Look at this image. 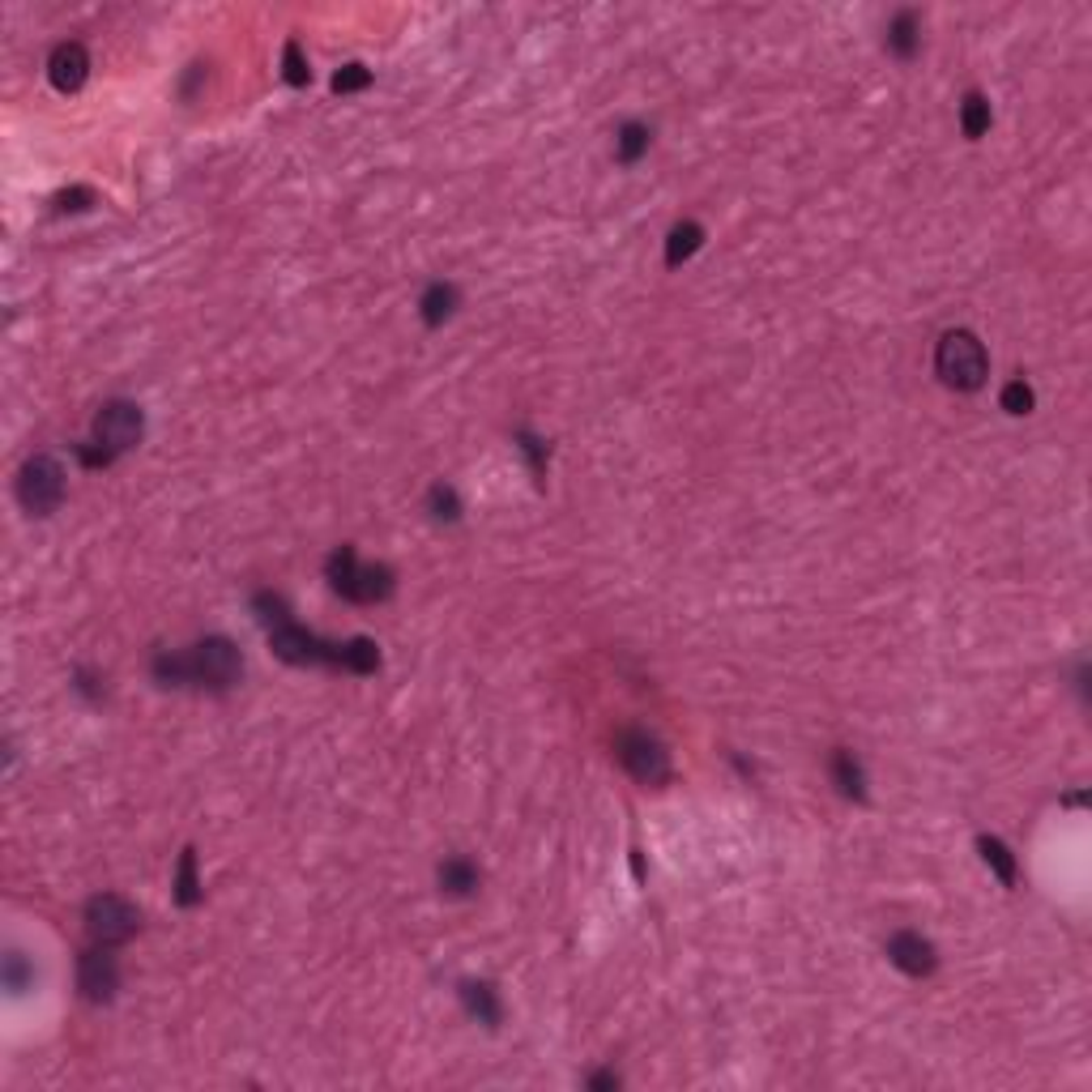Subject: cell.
I'll use <instances>...</instances> for the list:
<instances>
[{
	"instance_id": "cell-18",
	"label": "cell",
	"mask_w": 1092,
	"mask_h": 1092,
	"mask_svg": "<svg viewBox=\"0 0 1092 1092\" xmlns=\"http://www.w3.org/2000/svg\"><path fill=\"white\" fill-rule=\"evenodd\" d=\"M171 896H175L180 909H197V905L205 901V888H201V875H197V849H184V853H180Z\"/></svg>"
},
{
	"instance_id": "cell-30",
	"label": "cell",
	"mask_w": 1092,
	"mask_h": 1092,
	"mask_svg": "<svg viewBox=\"0 0 1092 1092\" xmlns=\"http://www.w3.org/2000/svg\"><path fill=\"white\" fill-rule=\"evenodd\" d=\"M1063 802H1067V806H1085V802H1089V794H1067Z\"/></svg>"
},
{
	"instance_id": "cell-16",
	"label": "cell",
	"mask_w": 1092,
	"mask_h": 1092,
	"mask_svg": "<svg viewBox=\"0 0 1092 1092\" xmlns=\"http://www.w3.org/2000/svg\"><path fill=\"white\" fill-rule=\"evenodd\" d=\"M918 47H922V21H918L913 9H901V13L892 17V26H888V51H892L896 60H913Z\"/></svg>"
},
{
	"instance_id": "cell-10",
	"label": "cell",
	"mask_w": 1092,
	"mask_h": 1092,
	"mask_svg": "<svg viewBox=\"0 0 1092 1092\" xmlns=\"http://www.w3.org/2000/svg\"><path fill=\"white\" fill-rule=\"evenodd\" d=\"M888 960H892L905 978H930V973L939 969L935 943H930L926 935H918V930H896V935L888 939Z\"/></svg>"
},
{
	"instance_id": "cell-26",
	"label": "cell",
	"mask_w": 1092,
	"mask_h": 1092,
	"mask_svg": "<svg viewBox=\"0 0 1092 1092\" xmlns=\"http://www.w3.org/2000/svg\"><path fill=\"white\" fill-rule=\"evenodd\" d=\"M282 77H287L291 86H308V81H312V68H308V60H304L299 39H291V43L282 47Z\"/></svg>"
},
{
	"instance_id": "cell-13",
	"label": "cell",
	"mask_w": 1092,
	"mask_h": 1092,
	"mask_svg": "<svg viewBox=\"0 0 1092 1092\" xmlns=\"http://www.w3.org/2000/svg\"><path fill=\"white\" fill-rule=\"evenodd\" d=\"M435 883H440V892H444V896L465 901V896H474V892H478L482 875H478V866H474L470 858H461V853H457V858H444V862H440Z\"/></svg>"
},
{
	"instance_id": "cell-27",
	"label": "cell",
	"mask_w": 1092,
	"mask_h": 1092,
	"mask_svg": "<svg viewBox=\"0 0 1092 1092\" xmlns=\"http://www.w3.org/2000/svg\"><path fill=\"white\" fill-rule=\"evenodd\" d=\"M371 86V68L367 64H342L338 73H334V90L338 94H359Z\"/></svg>"
},
{
	"instance_id": "cell-4",
	"label": "cell",
	"mask_w": 1092,
	"mask_h": 1092,
	"mask_svg": "<svg viewBox=\"0 0 1092 1092\" xmlns=\"http://www.w3.org/2000/svg\"><path fill=\"white\" fill-rule=\"evenodd\" d=\"M325 576H329L334 594H342L347 602H359V606H380L397 594V572L388 564H364L355 547H338L325 559Z\"/></svg>"
},
{
	"instance_id": "cell-28",
	"label": "cell",
	"mask_w": 1092,
	"mask_h": 1092,
	"mask_svg": "<svg viewBox=\"0 0 1092 1092\" xmlns=\"http://www.w3.org/2000/svg\"><path fill=\"white\" fill-rule=\"evenodd\" d=\"M90 205H94V188H86V184H77V188H68V193L56 197V214H81V210H90Z\"/></svg>"
},
{
	"instance_id": "cell-7",
	"label": "cell",
	"mask_w": 1092,
	"mask_h": 1092,
	"mask_svg": "<svg viewBox=\"0 0 1092 1092\" xmlns=\"http://www.w3.org/2000/svg\"><path fill=\"white\" fill-rule=\"evenodd\" d=\"M615 755H619V764L641 781V785H666L671 781V751H666V742L658 738V734H649V729L632 726V729H619V738H615Z\"/></svg>"
},
{
	"instance_id": "cell-9",
	"label": "cell",
	"mask_w": 1092,
	"mask_h": 1092,
	"mask_svg": "<svg viewBox=\"0 0 1092 1092\" xmlns=\"http://www.w3.org/2000/svg\"><path fill=\"white\" fill-rule=\"evenodd\" d=\"M77 990L90 1003H111L116 999V990H120V960H116L111 948L94 943V948L81 952V960H77Z\"/></svg>"
},
{
	"instance_id": "cell-25",
	"label": "cell",
	"mask_w": 1092,
	"mask_h": 1092,
	"mask_svg": "<svg viewBox=\"0 0 1092 1092\" xmlns=\"http://www.w3.org/2000/svg\"><path fill=\"white\" fill-rule=\"evenodd\" d=\"M427 512H431L435 521H444V525L461 521V495H457V487H448V482H435V487L427 491Z\"/></svg>"
},
{
	"instance_id": "cell-11",
	"label": "cell",
	"mask_w": 1092,
	"mask_h": 1092,
	"mask_svg": "<svg viewBox=\"0 0 1092 1092\" xmlns=\"http://www.w3.org/2000/svg\"><path fill=\"white\" fill-rule=\"evenodd\" d=\"M90 77V51L81 43H60L51 56H47V81L60 90V94H73L81 90Z\"/></svg>"
},
{
	"instance_id": "cell-8",
	"label": "cell",
	"mask_w": 1092,
	"mask_h": 1092,
	"mask_svg": "<svg viewBox=\"0 0 1092 1092\" xmlns=\"http://www.w3.org/2000/svg\"><path fill=\"white\" fill-rule=\"evenodd\" d=\"M141 930V909L116 892H103V896H90L86 901V935L90 943H103V948H120L128 943L133 935Z\"/></svg>"
},
{
	"instance_id": "cell-21",
	"label": "cell",
	"mask_w": 1092,
	"mask_h": 1092,
	"mask_svg": "<svg viewBox=\"0 0 1092 1092\" xmlns=\"http://www.w3.org/2000/svg\"><path fill=\"white\" fill-rule=\"evenodd\" d=\"M990 124H995L990 98H986L982 90H969L965 103H960V133H965L969 141H982V137L990 133Z\"/></svg>"
},
{
	"instance_id": "cell-23",
	"label": "cell",
	"mask_w": 1092,
	"mask_h": 1092,
	"mask_svg": "<svg viewBox=\"0 0 1092 1092\" xmlns=\"http://www.w3.org/2000/svg\"><path fill=\"white\" fill-rule=\"evenodd\" d=\"M999 405H1003L1012 418H1025V414H1033V405H1037V393H1033V384H1029L1025 375H1016V380H1008V384H1003V393H999Z\"/></svg>"
},
{
	"instance_id": "cell-3",
	"label": "cell",
	"mask_w": 1092,
	"mask_h": 1092,
	"mask_svg": "<svg viewBox=\"0 0 1092 1092\" xmlns=\"http://www.w3.org/2000/svg\"><path fill=\"white\" fill-rule=\"evenodd\" d=\"M141 435H145V414H141V405L116 397V401H103V405H98V414H94V435H90L86 444H77L73 452H77L81 465L98 470V465H111L116 457H124L128 448H137Z\"/></svg>"
},
{
	"instance_id": "cell-2",
	"label": "cell",
	"mask_w": 1092,
	"mask_h": 1092,
	"mask_svg": "<svg viewBox=\"0 0 1092 1092\" xmlns=\"http://www.w3.org/2000/svg\"><path fill=\"white\" fill-rule=\"evenodd\" d=\"M270 649L287 662V666H329V671H347V675H375L380 671V645L355 636V641H325L317 632H308L295 619H282L270 628Z\"/></svg>"
},
{
	"instance_id": "cell-29",
	"label": "cell",
	"mask_w": 1092,
	"mask_h": 1092,
	"mask_svg": "<svg viewBox=\"0 0 1092 1092\" xmlns=\"http://www.w3.org/2000/svg\"><path fill=\"white\" fill-rule=\"evenodd\" d=\"M619 1085H624V1080H619L615 1072H594V1076L585 1080V1089H594V1092H615Z\"/></svg>"
},
{
	"instance_id": "cell-19",
	"label": "cell",
	"mask_w": 1092,
	"mask_h": 1092,
	"mask_svg": "<svg viewBox=\"0 0 1092 1092\" xmlns=\"http://www.w3.org/2000/svg\"><path fill=\"white\" fill-rule=\"evenodd\" d=\"M649 145H653V128H649V124H641V120L619 124V133H615V158H619L624 167H636V163L649 154Z\"/></svg>"
},
{
	"instance_id": "cell-1",
	"label": "cell",
	"mask_w": 1092,
	"mask_h": 1092,
	"mask_svg": "<svg viewBox=\"0 0 1092 1092\" xmlns=\"http://www.w3.org/2000/svg\"><path fill=\"white\" fill-rule=\"evenodd\" d=\"M158 688H210L231 692L244 679V653L227 636H205L193 649H158L150 662Z\"/></svg>"
},
{
	"instance_id": "cell-14",
	"label": "cell",
	"mask_w": 1092,
	"mask_h": 1092,
	"mask_svg": "<svg viewBox=\"0 0 1092 1092\" xmlns=\"http://www.w3.org/2000/svg\"><path fill=\"white\" fill-rule=\"evenodd\" d=\"M457 304H461V291H457L452 282H431V287L418 295V317H422L427 329H440L444 321H452Z\"/></svg>"
},
{
	"instance_id": "cell-22",
	"label": "cell",
	"mask_w": 1092,
	"mask_h": 1092,
	"mask_svg": "<svg viewBox=\"0 0 1092 1092\" xmlns=\"http://www.w3.org/2000/svg\"><path fill=\"white\" fill-rule=\"evenodd\" d=\"M512 440H517L521 457L529 461V474L542 482V478H547V461H551V448H547V440H542V435H534L529 427H517V431H512Z\"/></svg>"
},
{
	"instance_id": "cell-15",
	"label": "cell",
	"mask_w": 1092,
	"mask_h": 1092,
	"mask_svg": "<svg viewBox=\"0 0 1092 1092\" xmlns=\"http://www.w3.org/2000/svg\"><path fill=\"white\" fill-rule=\"evenodd\" d=\"M832 781H836V789H841L845 798L866 802V768H862V759H858L849 747H836V751H832Z\"/></svg>"
},
{
	"instance_id": "cell-20",
	"label": "cell",
	"mask_w": 1092,
	"mask_h": 1092,
	"mask_svg": "<svg viewBox=\"0 0 1092 1092\" xmlns=\"http://www.w3.org/2000/svg\"><path fill=\"white\" fill-rule=\"evenodd\" d=\"M978 853H982V862L999 875V883H1003V888H1016V879H1020V862H1016V853L1008 849V841H999V836H978Z\"/></svg>"
},
{
	"instance_id": "cell-24",
	"label": "cell",
	"mask_w": 1092,
	"mask_h": 1092,
	"mask_svg": "<svg viewBox=\"0 0 1092 1092\" xmlns=\"http://www.w3.org/2000/svg\"><path fill=\"white\" fill-rule=\"evenodd\" d=\"M0 982L9 995H26L34 986V965L21 956V952H4V965H0Z\"/></svg>"
},
{
	"instance_id": "cell-17",
	"label": "cell",
	"mask_w": 1092,
	"mask_h": 1092,
	"mask_svg": "<svg viewBox=\"0 0 1092 1092\" xmlns=\"http://www.w3.org/2000/svg\"><path fill=\"white\" fill-rule=\"evenodd\" d=\"M701 248H705V227H701L696 218H683V222L666 235V265L679 270V265H688Z\"/></svg>"
},
{
	"instance_id": "cell-6",
	"label": "cell",
	"mask_w": 1092,
	"mask_h": 1092,
	"mask_svg": "<svg viewBox=\"0 0 1092 1092\" xmlns=\"http://www.w3.org/2000/svg\"><path fill=\"white\" fill-rule=\"evenodd\" d=\"M64 491H68L64 465H60L56 457H47V452L30 457V461L17 470V499H21V508H26L30 517H51V512L64 504Z\"/></svg>"
},
{
	"instance_id": "cell-5",
	"label": "cell",
	"mask_w": 1092,
	"mask_h": 1092,
	"mask_svg": "<svg viewBox=\"0 0 1092 1092\" xmlns=\"http://www.w3.org/2000/svg\"><path fill=\"white\" fill-rule=\"evenodd\" d=\"M935 371H939V380H943L948 388H956V393H978V388L986 384V375H990V355H986V347H982L978 334H969V329H948V334L939 338V347H935Z\"/></svg>"
},
{
	"instance_id": "cell-12",
	"label": "cell",
	"mask_w": 1092,
	"mask_h": 1092,
	"mask_svg": "<svg viewBox=\"0 0 1092 1092\" xmlns=\"http://www.w3.org/2000/svg\"><path fill=\"white\" fill-rule=\"evenodd\" d=\"M457 995H461V1008H465L482 1029H499V1025H504V1003H499V990H495L491 982H461Z\"/></svg>"
}]
</instances>
